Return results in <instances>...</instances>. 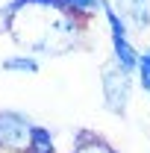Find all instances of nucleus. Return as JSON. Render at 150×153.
Returning a JSON list of instances; mask_svg holds the SVG:
<instances>
[{
  "label": "nucleus",
  "instance_id": "obj_1",
  "mask_svg": "<svg viewBox=\"0 0 150 153\" xmlns=\"http://www.w3.org/2000/svg\"><path fill=\"white\" fill-rule=\"evenodd\" d=\"M0 30H9L15 41L38 53H68L79 44L82 15L65 0H33L21 9L0 15Z\"/></svg>",
  "mask_w": 150,
  "mask_h": 153
},
{
  "label": "nucleus",
  "instance_id": "obj_2",
  "mask_svg": "<svg viewBox=\"0 0 150 153\" xmlns=\"http://www.w3.org/2000/svg\"><path fill=\"white\" fill-rule=\"evenodd\" d=\"M103 15H106V21H109V38H112V62L118 65V68H124L127 74H132V71H138V59H141V53L135 50V44H132L130 38V27L121 21V15L115 12V6L109 3V0H103Z\"/></svg>",
  "mask_w": 150,
  "mask_h": 153
},
{
  "label": "nucleus",
  "instance_id": "obj_3",
  "mask_svg": "<svg viewBox=\"0 0 150 153\" xmlns=\"http://www.w3.org/2000/svg\"><path fill=\"white\" fill-rule=\"evenodd\" d=\"M38 124H33L27 115L0 109V150L3 153H30L33 133Z\"/></svg>",
  "mask_w": 150,
  "mask_h": 153
},
{
  "label": "nucleus",
  "instance_id": "obj_4",
  "mask_svg": "<svg viewBox=\"0 0 150 153\" xmlns=\"http://www.w3.org/2000/svg\"><path fill=\"white\" fill-rule=\"evenodd\" d=\"M100 82H103V103L112 115H124L127 112V103H130V82L132 74H127L124 68L118 65H106L103 74H100Z\"/></svg>",
  "mask_w": 150,
  "mask_h": 153
},
{
  "label": "nucleus",
  "instance_id": "obj_5",
  "mask_svg": "<svg viewBox=\"0 0 150 153\" xmlns=\"http://www.w3.org/2000/svg\"><path fill=\"white\" fill-rule=\"evenodd\" d=\"M115 12L130 27V33H147L150 30V0H115Z\"/></svg>",
  "mask_w": 150,
  "mask_h": 153
},
{
  "label": "nucleus",
  "instance_id": "obj_6",
  "mask_svg": "<svg viewBox=\"0 0 150 153\" xmlns=\"http://www.w3.org/2000/svg\"><path fill=\"white\" fill-rule=\"evenodd\" d=\"M71 153H118V150H115L103 135H97V133H79Z\"/></svg>",
  "mask_w": 150,
  "mask_h": 153
},
{
  "label": "nucleus",
  "instance_id": "obj_7",
  "mask_svg": "<svg viewBox=\"0 0 150 153\" xmlns=\"http://www.w3.org/2000/svg\"><path fill=\"white\" fill-rule=\"evenodd\" d=\"M3 71H15V74H36L38 71V59L18 53V56H6L3 59Z\"/></svg>",
  "mask_w": 150,
  "mask_h": 153
},
{
  "label": "nucleus",
  "instance_id": "obj_8",
  "mask_svg": "<svg viewBox=\"0 0 150 153\" xmlns=\"http://www.w3.org/2000/svg\"><path fill=\"white\" fill-rule=\"evenodd\" d=\"M30 153H56V144H53V135L47 127L38 124L36 133H33V144H30Z\"/></svg>",
  "mask_w": 150,
  "mask_h": 153
},
{
  "label": "nucleus",
  "instance_id": "obj_9",
  "mask_svg": "<svg viewBox=\"0 0 150 153\" xmlns=\"http://www.w3.org/2000/svg\"><path fill=\"white\" fill-rule=\"evenodd\" d=\"M138 82H141V88L150 94V47L138 59Z\"/></svg>",
  "mask_w": 150,
  "mask_h": 153
},
{
  "label": "nucleus",
  "instance_id": "obj_10",
  "mask_svg": "<svg viewBox=\"0 0 150 153\" xmlns=\"http://www.w3.org/2000/svg\"><path fill=\"white\" fill-rule=\"evenodd\" d=\"M74 12H79V15H91V12H97L100 6H103V0H65Z\"/></svg>",
  "mask_w": 150,
  "mask_h": 153
},
{
  "label": "nucleus",
  "instance_id": "obj_11",
  "mask_svg": "<svg viewBox=\"0 0 150 153\" xmlns=\"http://www.w3.org/2000/svg\"><path fill=\"white\" fill-rule=\"evenodd\" d=\"M0 153H3V150H0Z\"/></svg>",
  "mask_w": 150,
  "mask_h": 153
}]
</instances>
